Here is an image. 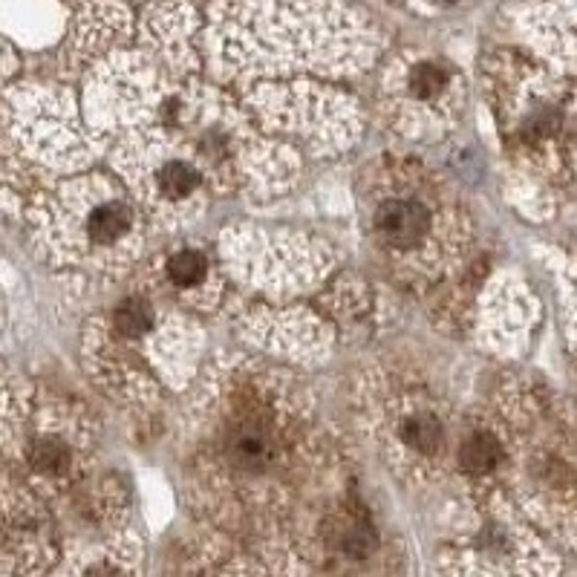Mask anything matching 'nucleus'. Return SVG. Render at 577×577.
<instances>
[{
  "label": "nucleus",
  "mask_w": 577,
  "mask_h": 577,
  "mask_svg": "<svg viewBox=\"0 0 577 577\" xmlns=\"http://www.w3.org/2000/svg\"><path fill=\"white\" fill-rule=\"evenodd\" d=\"M168 277H171V283H174L176 289H182V292H197L202 283H205V277H208V260H205V254L194 249H185L174 254V257L168 260Z\"/></svg>",
  "instance_id": "9"
},
{
  "label": "nucleus",
  "mask_w": 577,
  "mask_h": 577,
  "mask_svg": "<svg viewBox=\"0 0 577 577\" xmlns=\"http://www.w3.org/2000/svg\"><path fill=\"white\" fill-rule=\"evenodd\" d=\"M451 87V73L439 61H419L407 73V96L419 104H433Z\"/></svg>",
  "instance_id": "6"
},
{
  "label": "nucleus",
  "mask_w": 577,
  "mask_h": 577,
  "mask_svg": "<svg viewBox=\"0 0 577 577\" xmlns=\"http://www.w3.org/2000/svg\"><path fill=\"white\" fill-rule=\"evenodd\" d=\"M223 453L240 474H266L277 459L275 419L263 410H240L223 430Z\"/></svg>",
  "instance_id": "1"
},
{
  "label": "nucleus",
  "mask_w": 577,
  "mask_h": 577,
  "mask_svg": "<svg viewBox=\"0 0 577 577\" xmlns=\"http://www.w3.org/2000/svg\"><path fill=\"white\" fill-rule=\"evenodd\" d=\"M399 442L404 451L416 453V456H436L442 442H445V430L442 422L433 410H413L399 422Z\"/></svg>",
  "instance_id": "4"
},
{
  "label": "nucleus",
  "mask_w": 577,
  "mask_h": 577,
  "mask_svg": "<svg viewBox=\"0 0 577 577\" xmlns=\"http://www.w3.org/2000/svg\"><path fill=\"white\" fill-rule=\"evenodd\" d=\"M113 327L122 338H145L153 329V306L142 298H130L116 309Z\"/></svg>",
  "instance_id": "10"
},
{
  "label": "nucleus",
  "mask_w": 577,
  "mask_h": 577,
  "mask_svg": "<svg viewBox=\"0 0 577 577\" xmlns=\"http://www.w3.org/2000/svg\"><path fill=\"white\" fill-rule=\"evenodd\" d=\"M136 231V214L125 200L110 197L93 205L84 217V237L93 249L113 251L130 243V234Z\"/></svg>",
  "instance_id": "3"
},
{
  "label": "nucleus",
  "mask_w": 577,
  "mask_h": 577,
  "mask_svg": "<svg viewBox=\"0 0 577 577\" xmlns=\"http://www.w3.org/2000/svg\"><path fill=\"white\" fill-rule=\"evenodd\" d=\"M29 462L41 477H64L73 465V448L61 436H41L29 448Z\"/></svg>",
  "instance_id": "7"
},
{
  "label": "nucleus",
  "mask_w": 577,
  "mask_h": 577,
  "mask_svg": "<svg viewBox=\"0 0 577 577\" xmlns=\"http://www.w3.org/2000/svg\"><path fill=\"white\" fill-rule=\"evenodd\" d=\"M433 211L419 197H387L373 211V234L390 251H416L430 243Z\"/></svg>",
  "instance_id": "2"
},
{
  "label": "nucleus",
  "mask_w": 577,
  "mask_h": 577,
  "mask_svg": "<svg viewBox=\"0 0 577 577\" xmlns=\"http://www.w3.org/2000/svg\"><path fill=\"white\" fill-rule=\"evenodd\" d=\"M500 456V442L491 433H474L459 448V462H462V468L468 474H488V471H494Z\"/></svg>",
  "instance_id": "8"
},
{
  "label": "nucleus",
  "mask_w": 577,
  "mask_h": 577,
  "mask_svg": "<svg viewBox=\"0 0 577 577\" xmlns=\"http://www.w3.org/2000/svg\"><path fill=\"white\" fill-rule=\"evenodd\" d=\"M156 197L165 202H188L200 191V171L185 159H168L153 174Z\"/></svg>",
  "instance_id": "5"
},
{
  "label": "nucleus",
  "mask_w": 577,
  "mask_h": 577,
  "mask_svg": "<svg viewBox=\"0 0 577 577\" xmlns=\"http://www.w3.org/2000/svg\"><path fill=\"white\" fill-rule=\"evenodd\" d=\"M84 577H125L116 566H110V563H96V566H90L87 569V575Z\"/></svg>",
  "instance_id": "11"
}]
</instances>
